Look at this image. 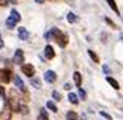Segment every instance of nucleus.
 Wrapping results in <instances>:
<instances>
[{
	"mask_svg": "<svg viewBox=\"0 0 123 120\" xmlns=\"http://www.w3.org/2000/svg\"><path fill=\"white\" fill-rule=\"evenodd\" d=\"M50 38H53V40L58 43L59 47H65L68 44V37L65 35L64 32H61L59 29H56V27H53L50 32L46 33V40H50Z\"/></svg>",
	"mask_w": 123,
	"mask_h": 120,
	"instance_id": "nucleus-1",
	"label": "nucleus"
},
{
	"mask_svg": "<svg viewBox=\"0 0 123 120\" xmlns=\"http://www.w3.org/2000/svg\"><path fill=\"white\" fill-rule=\"evenodd\" d=\"M20 96H18V93L15 90H9V94H8V100H6V103H8V107L12 109V111H15L18 113V109H20Z\"/></svg>",
	"mask_w": 123,
	"mask_h": 120,
	"instance_id": "nucleus-2",
	"label": "nucleus"
},
{
	"mask_svg": "<svg viewBox=\"0 0 123 120\" xmlns=\"http://www.w3.org/2000/svg\"><path fill=\"white\" fill-rule=\"evenodd\" d=\"M20 20H21L20 12L15 11V9H12L11 14H9V17H8V20H6V27H8V29H14L15 25L20 23Z\"/></svg>",
	"mask_w": 123,
	"mask_h": 120,
	"instance_id": "nucleus-3",
	"label": "nucleus"
},
{
	"mask_svg": "<svg viewBox=\"0 0 123 120\" xmlns=\"http://www.w3.org/2000/svg\"><path fill=\"white\" fill-rule=\"evenodd\" d=\"M12 117V109L8 107V103L3 105V109L0 111V120H11Z\"/></svg>",
	"mask_w": 123,
	"mask_h": 120,
	"instance_id": "nucleus-4",
	"label": "nucleus"
},
{
	"mask_svg": "<svg viewBox=\"0 0 123 120\" xmlns=\"http://www.w3.org/2000/svg\"><path fill=\"white\" fill-rule=\"evenodd\" d=\"M12 79V71L9 69H3L2 73H0V81H2L3 84H9Z\"/></svg>",
	"mask_w": 123,
	"mask_h": 120,
	"instance_id": "nucleus-5",
	"label": "nucleus"
},
{
	"mask_svg": "<svg viewBox=\"0 0 123 120\" xmlns=\"http://www.w3.org/2000/svg\"><path fill=\"white\" fill-rule=\"evenodd\" d=\"M21 71H23L26 76L32 78V76L35 75V67L32 65V64H21Z\"/></svg>",
	"mask_w": 123,
	"mask_h": 120,
	"instance_id": "nucleus-6",
	"label": "nucleus"
},
{
	"mask_svg": "<svg viewBox=\"0 0 123 120\" xmlns=\"http://www.w3.org/2000/svg\"><path fill=\"white\" fill-rule=\"evenodd\" d=\"M23 62H25V52L21 49H18V50H15V53H14V64L21 65Z\"/></svg>",
	"mask_w": 123,
	"mask_h": 120,
	"instance_id": "nucleus-7",
	"label": "nucleus"
},
{
	"mask_svg": "<svg viewBox=\"0 0 123 120\" xmlns=\"http://www.w3.org/2000/svg\"><path fill=\"white\" fill-rule=\"evenodd\" d=\"M44 79H46V82L53 84L55 81H56V73H55L53 70H47L46 73H44Z\"/></svg>",
	"mask_w": 123,
	"mask_h": 120,
	"instance_id": "nucleus-8",
	"label": "nucleus"
},
{
	"mask_svg": "<svg viewBox=\"0 0 123 120\" xmlns=\"http://www.w3.org/2000/svg\"><path fill=\"white\" fill-rule=\"evenodd\" d=\"M12 79H14V84H15V87H17L18 90H21V91H26V88H25V84H23V81H21V78H20V76L14 75V76H12Z\"/></svg>",
	"mask_w": 123,
	"mask_h": 120,
	"instance_id": "nucleus-9",
	"label": "nucleus"
},
{
	"mask_svg": "<svg viewBox=\"0 0 123 120\" xmlns=\"http://www.w3.org/2000/svg\"><path fill=\"white\" fill-rule=\"evenodd\" d=\"M44 56H46V59H53L55 58V50H53L52 46H46L44 47Z\"/></svg>",
	"mask_w": 123,
	"mask_h": 120,
	"instance_id": "nucleus-10",
	"label": "nucleus"
},
{
	"mask_svg": "<svg viewBox=\"0 0 123 120\" xmlns=\"http://www.w3.org/2000/svg\"><path fill=\"white\" fill-rule=\"evenodd\" d=\"M18 38L20 40H27L29 38V32L26 27H18Z\"/></svg>",
	"mask_w": 123,
	"mask_h": 120,
	"instance_id": "nucleus-11",
	"label": "nucleus"
},
{
	"mask_svg": "<svg viewBox=\"0 0 123 120\" xmlns=\"http://www.w3.org/2000/svg\"><path fill=\"white\" fill-rule=\"evenodd\" d=\"M106 82L110 84V85H111V87L114 88V90H119V88H120V85H119V82H117V81H116L114 78H111V76H108V78H106Z\"/></svg>",
	"mask_w": 123,
	"mask_h": 120,
	"instance_id": "nucleus-12",
	"label": "nucleus"
},
{
	"mask_svg": "<svg viewBox=\"0 0 123 120\" xmlns=\"http://www.w3.org/2000/svg\"><path fill=\"white\" fill-rule=\"evenodd\" d=\"M73 79H74V84H76V87H81V84H82V76L79 71H74L73 73Z\"/></svg>",
	"mask_w": 123,
	"mask_h": 120,
	"instance_id": "nucleus-13",
	"label": "nucleus"
},
{
	"mask_svg": "<svg viewBox=\"0 0 123 120\" xmlns=\"http://www.w3.org/2000/svg\"><path fill=\"white\" fill-rule=\"evenodd\" d=\"M38 120H49V114H47L46 108H41L38 113Z\"/></svg>",
	"mask_w": 123,
	"mask_h": 120,
	"instance_id": "nucleus-14",
	"label": "nucleus"
},
{
	"mask_svg": "<svg viewBox=\"0 0 123 120\" xmlns=\"http://www.w3.org/2000/svg\"><path fill=\"white\" fill-rule=\"evenodd\" d=\"M31 84H32V87H35V88H41V81L38 78H35V76H32Z\"/></svg>",
	"mask_w": 123,
	"mask_h": 120,
	"instance_id": "nucleus-15",
	"label": "nucleus"
},
{
	"mask_svg": "<svg viewBox=\"0 0 123 120\" xmlns=\"http://www.w3.org/2000/svg\"><path fill=\"white\" fill-rule=\"evenodd\" d=\"M68 100H70V103H73V105H78L79 103V99H78V96L74 94V93H70L68 94Z\"/></svg>",
	"mask_w": 123,
	"mask_h": 120,
	"instance_id": "nucleus-16",
	"label": "nucleus"
},
{
	"mask_svg": "<svg viewBox=\"0 0 123 120\" xmlns=\"http://www.w3.org/2000/svg\"><path fill=\"white\" fill-rule=\"evenodd\" d=\"M67 21H68V23H72V25H73V23H76V21H78V17L74 15L73 12H68V14H67Z\"/></svg>",
	"mask_w": 123,
	"mask_h": 120,
	"instance_id": "nucleus-17",
	"label": "nucleus"
},
{
	"mask_svg": "<svg viewBox=\"0 0 123 120\" xmlns=\"http://www.w3.org/2000/svg\"><path fill=\"white\" fill-rule=\"evenodd\" d=\"M46 107H47V109H50L52 113H56V111H58V108H56V105H55L53 102H52V100H49V102L46 103Z\"/></svg>",
	"mask_w": 123,
	"mask_h": 120,
	"instance_id": "nucleus-18",
	"label": "nucleus"
},
{
	"mask_svg": "<svg viewBox=\"0 0 123 120\" xmlns=\"http://www.w3.org/2000/svg\"><path fill=\"white\" fill-rule=\"evenodd\" d=\"M65 117H67V120H78V114L74 111H68Z\"/></svg>",
	"mask_w": 123,
	"mask_h": 120,
	"instance_id": "nucleus-19",
	"label": "nucleus"
},
{
	"mask_svg": "<svg viewBox=\"0 0 123 120\" xmlns=\"http://www.w3.org/2000/svg\"><path fill=\"white\" fill-rule=\"evenodd\" d=\"M106 2H108V5L111 6L112 11H114V12H119V8H117V5H116V0H106Z\"/></svg>",
	"mask_w": 123,
	"mask_h": 120,
	"instance_id": "nucleus-20",
	"label": "nucleus"
},
{
	"mask_svg": "<svg viewBox=\"0 0 123 120\" xmlns=\"http://www.w3.org/2000/svg\"><path fill=\"white\" fill-rule=\"evenodd\" d=\"M88 55H90V58H91L94 62H99V56H97L96 53H94L93 50H88Z\"/></svg>",
	"mask_w": 123,
	"mask_h": 120,
	"instance_id": "nucleus-21",
	"label": "nucleus"
},
{
	"mask_svg": "<svg viewBox=\"0 0 123 120\" xmlns=\"http://www.w3.org/2000/svg\"><path fill=\"white\" fill-rule=\"evenodd\" d=\"M52 97H53L55 100H61V93H58V91H53V93H52Z\"/></svg>",
	"mask_w": 123,
	"mask_h": 120,
	"instance_id": "nucleus-22",
	"label": "nucleus"
},
{
	"mask_svg": "<svg viewBox=\"0 0 123 120\" xmlns=\"http://www.w3.org/2000/svg\"><path fill=\"white\" fill-rule=\"evenodd\" d=\"M100 116H102V117H105L106 120H112V119H111V116H110V114H106L105 111H100Z\"/></svg>",
	"mask_w": 123,
	"mask_h": 120,
	"instance_id": "nucleus-23",
	"label": "nucleus"
},
{
	"mask_svg": "<svg viewBox=\"0 0 123 120\" xmlns=\"http://www.w3.org/2000/svg\"><path fill=\"white\" fill-rule=\"evenodd\" d=\"M79 97H81V99H85V97H87V94H85V91H84L82 88H79Z\"/></svg>",
	"mask_w": 123,
	"mask_h": 120,
	"instance_id": "nucleus-24",
	"label": "nucleus"
},
{
	"mask_svg": "<svg viewBox=\"0 0 123 120\" xmlns=\"http://www.w3.org/2000/svg\"><path fill=\"white\" fill-rule=\"evenodd\" d=\"M105 20H106V23H108V25H110V26H111V27H114V29H116V27H117V26H116V25H114V23H112V21H111V20H110V18H105Z\"/></svg>",
	"mask_w": 123,
	"mask_h": 120,
	"instance_id": "nucleus-25",
	"label": "nucleus"
},
{
	"mask_svg": "<svg viewBox=\"0 0 123 120\" xmlns=\"http://www.w3.org/2000/svg\"><path fill=\"white\" fill-rule=\"evenodd\" d=\"M0 96L5 99V88H3V87H0Z\"/></svg>",
	"mask_w": 123,
	"mask_h": 120,
	"instance_id": "nucleus-26",
	"label": "nucleus"
},
{
	"mask_svg": "<svg viewBox=\"0 0 123 120\" xmlns=\"http://www.w3.org/2000/svg\"><path fill=\"white\" fill-rule=\"evenodd\" d=\"M103 71H105V73H110V67H108V65H103Z\"/></svg>",
	"mask_w": 123,
	"mask_h": 120,
	"instance_id": "nucleus-27",
	"label": "nucleus"
},
{
	"mask_svg": "<svg viewBox=\"0 0 123 120\" xmlns=\"http://www.w3.org/2000/svg\"><path fill=\"white\" fill-rule=\"evenodd\" d=\"M64 88H65V90H70V88H72V85H70V84L67 82V84H65V85H64Z\"/></svg>",
	"mask_w": 123,
	"mask_h": 120,
	"instance_id": "nucleus-28",
	"label": "nucleus"
},
{
	"mask_svg": "<svg viewBox=\"0 0 123 120\" xmlns=\"http://www.w3.org/2000/svg\"><path fill=\"white\" fill-rule=\"evenodd\" d=\"M6 5V0H0V6H5Z\"/></svg>",
	"mask_w": 123,
	"mask_h": 120,
	"instance_id": "nucleus-29",
	"label": "nucleus"
},
{
	"mask_svg": "<svg viewBox=\"0 0 123 120\" xmlns=\"http://www.w3.org/2000/svg\"><path fill=\"white\" fill-rule=\"evenodd\" d=\"M35 2H37V3H44L46 0H35Z\"/></svg>",
	"mask_w": 123,
	"mask_h": 120,
	"instance_id": "nucleus-30",
	"label": "nucleus"
},
{
	"mask_svg": "<svg viewBox=\"0 0 123 120\" xmlns=\"http://www.w3.org/2000/svg\"><path fill=\"white\" fill-rule=\"evenodd\" d=\"M0 40H2V35H0Z\"/></svg>",
	"mask_w": 123,
	"mask_h": 120,
	"instance_id": "nucleus-31",
	"label": "nucleus"
},
{
	"mask_svg": "<svg viewBox=\"0 0 123 120\" xmlns=\"http://www.w3.org/2000/svg\"><path fill=\"white\" fill-rule=\"evenodd\" d=\"M0 73H2V70H0Z\"/></svg>",
	"mask_w": 123,
	"mask_h": 120,
	"instance_id": "nucleus-32",
	"label": "nucleus"
}]
</instances>
